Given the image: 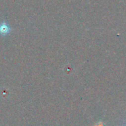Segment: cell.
<instances>
[{"mask_svg":"<svg viewBox=\"0 0 126 126\" xmlns=\"http://www.w3.org/2000/svg\"><path fill=\"white\" fill-rule=\"evenodd\" d=\"M96 126H105L104 125H103V123H97V125H96Z\"/></svg>","mask_w":126,"mask_h":126,"instance_id":"1","label":"cell"}]
</instances>
